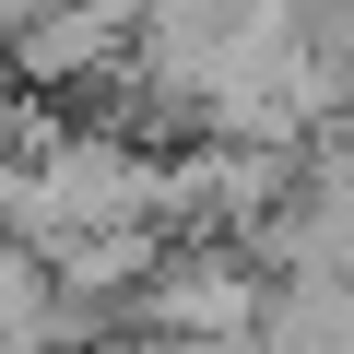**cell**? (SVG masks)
Segmentation results:
<instances>
[{"label": "cell", "mask_w": 354, "mask_h": 354, "mask_svg": "<svg viewBox=\"0 0 354 354\" xmlns=\"http://www.w3.org/2000/svg\"><path fill=\"white\" fill-rule=\"evenodd\" d=\"M260 307H272V260L248 236H165L153 283L130 295L142 330H236V342H260Z\"/></svg>", "instance_id": "obj_1"}, {"label": "cell", "mask_w": 354, "mask_h": 354, "mask_svg": "<svg viewBox=\"0 0 354 354\" xmlns=\"http://www.w3.org/2000/svg\"><path fill=\"white\" fill-rule=\"evenodd\" d=\"M130 48H142V12H130V0H48L0 59H12L36 95H95V83L130 71Z\"/></svg>", "instance_id": "obj_2"}, {"label": "cell", "mask_w": 354, "mask_h": 354, "mask_svg": "<svg viewBox=\"0 0 354 354\" xmlns=\"http://www.w3.org/2000/svg\"><path fill=\"white\" fill-rule=\"evenodd\" d=\"M260 354H354V272H272Z\"/></svg>", "instance_id": "obj_3"}, {"label": "cell", "mask_w": 354, "mask_h": 354, "mask_svg": "<svg viewBox=\"0 0 354 354\" xmlns=\"http://www.w3.org/2000/svg\"><path fill=\"white\" fill-rule=\"evenodd\" d=\"M153 354H260V342H236V330H153Z\"/></svg>", "instance_id": "obj_4"}, {"label": "cell", "mask_w": 354, "mask_h": 354, "mask_svg": "<svg viewBox=\"0 0 354 354\" xmlns=\"http://www.w3.org/2000/svg\"><path fill=\"white\" fill-rule=\"evenodd\" d=\"M36 12H48V0H0V48H12V36H24Z\"/></svg>", "instance_id": "obj_5"}]
</instances>
